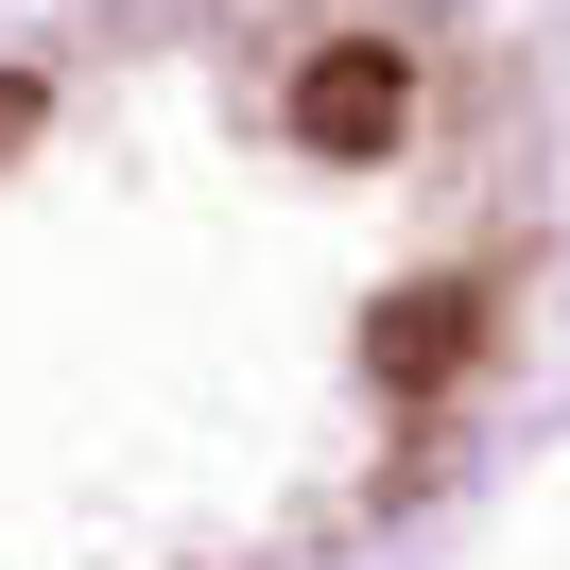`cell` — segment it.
I'll list each match as a JSON object with an SVG mask.
<instances>
[{
  "instance_id": "cell-1",
  "label": "cell",
  "mask_w": 570,
  "mask_h": 570,
  "mask_svg": "<svg viewBox=\"0 0 570 570\" xmlns=\"http://www.w3.org/2000/svg\"><path fill=\"white\" fill-rule=\"evenodd\" d=\"M553 259L466 0L0 18V570H363L501 415Z\"/></svg>"
}]
</instances>
